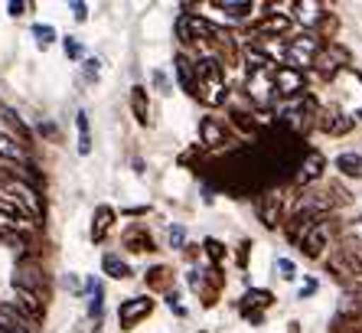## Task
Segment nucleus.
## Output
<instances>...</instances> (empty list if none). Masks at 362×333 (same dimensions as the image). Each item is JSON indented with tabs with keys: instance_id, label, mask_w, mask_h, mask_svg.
I'll return each mask as SVG.
<instances>
[{
	"instance_id": "obj_1",
	"label": "nucleus",
	"mask_w": 362,
	"mask_h": 333,
	"mask_svg": "<svg viewBox=\"0 0 362 333\" xmlns=\"http://www.w3.org/2000/svg\"><path fill=\"white\" fill-rule=\"evenodd\" d=\"M196 98L206 102L209 108H219L228 98V86H226V66L216 56H202L196 59Z\"/></svg>"
},
{
	"instance_id": "obj_26",
	"label": "nucleus",
	"mask_w": 362,
	"mask_h": 333,
	"mask_svg": "<svg viewBox=\"0 0 362 333\" xmlns=\"http://www.w3.org/2000/svg\"><path fill=\"white\" fill-rule=\"evenodd\" d=\"M337 170L343 177H362V154H339L337 157Z\"/></svg>"
},
{
	"instance_id": "obj_24",
	"label": "nucleus",
	"mask_w": 362,
	"mask_h": 333,
	"mask_svg": "<svg viewBox=\"0 0 362 333\" xmlns=\"http://www.w3.org/2000/svg\"><path fill=\"white\" fill-rule=\"evenodd\" d=\"M101 271L108 274V278H115V281H124V278H131V265H127L121 255H115V252H108V255L101 258Z\"/></svg>"
},
{
	"instance_id": "obj_22",
	"label": "nucleus",
	"mask_w": 362,
	"mask_h": 333,
	"mask_svg": "<svg viewBox=\"0 0 362 333\" xmlns=\"http://www.w3.org/2000/svg\"><path fill=\"white\" fill-rule=\"evenodd\" d=\"M199 137H202V144H209V147L226 144V124H219L216 118H202L199 121Z\"/></svg>"
},
{
	"instance_id": "obj_11",
	"label": "nucleus",
	"mask_w": 362,
	"mask_h": 333,
	"mask_svg": "<svg viewBox=\"0 0 362 333\" xmlns=\"http://www.w3.org/2000/svg\"><path fill=\"white\" fill-rule=\"evenodd\" d=\"M327 242H329V222L327 219H317L310 229H307V235L300 239V252L307 258H320L323 248H327Z\"/></svg>"
},
{
	"instance_id": "obj_27",
	"label": "nucleus",
	"mask_w": 362,
	"mask_h": 333,
	"mask_svg": "<svg viewBox=\"0 0 362 333\" xmlns=\"http://www.w3.org/2000/svg\"><path fill=\"white\" fill-rule=\"evenodd\" d=\"M76 128H78V154H88L92 151V134H88V115L85 111L76 115Z\"/></svg>"
},
{
	"instance_id": "obj_8",
	"label": "nucleus",
	"mask_w": 362,
	"mask_h": 333,
	"mask_svg": "<svg viewBox=\"0 0 362 333\" xmlns=\"http://www.w3.org/2000/svg\"><path fill=\"white\" fill-rule=\"evenodd\" d=\"M303 88H307L303 72H297V69H291V66H274V95L303 98Z\"/></svg>"
},
{
	"instance_id": "obj_33",
	"label": "nucleus",
	"mask_w": 362,
	"mask_h": 333,
	"mask_svg": "<svg viewBox=\"0 0 362 333\" xmlns=\"http://www.w3.org/2000/svg\"><path fill=\"white\" fill-rule=\"evenodd\" d=\"M177 36H180V43H183V46L193 43V36H189V26H186V13L177 20Z\"/></svg>"
},
{
	"instance_id": "obj_19",
	"label": "nucleus",
	"mask_w": 362,
	"mask_h": 333,
	"mask_svg": "<svg viewBox=\"0 0 362 333\" xmlns=\"http://www.w3.org/2000/svg\"><path fill=\"white\" fill-rule=\"evenodd\" d=\"M294 10H297V20L303 23V30H317L320 26V20L327 17L323 13V4H317V0H303V4H294Z\"/></svg>"
},
{
	"instance_id": "obj_6",
	"label": "nucleus",
	"mask_w": 362,
	"mask_h": 333,
	"mask_svg": "<svg viewBox=\"0 0 362 333\" xmlns=\"http://www.w3.org/2000/svg\"><path fill=\"white\" fill-rule=\"evenodd\" d=\"M151 314H153V300L147 294L144 298H127V300H121V308H118V324H121V330H134Z\"/></svg>"
},
{
	"instance_id": "obj_17",
	"label": "nucleus",
	"mask_w": 362,
	"mask_h": 333,
	"mask_svg": "<svg viewBox=\"0 0 362 333\" xmlns=\"http://www.w3.org/2000/svg\"><path fill=\"white\" fill-rule=\"evenodd\" d=\"M252 30L258 36H271V40H274V36H284L287 30H291V17H287V13H268V17L258 20Z\"/></svg>"
},
{
	"instance_id": "obj_9",
	"label": "nucleus",
	"mask_w": 362,
	"mask_h": 333,
	"mask_svg": "<svg viewBox=\"0 0 362 333\" xmlns=\"http://www.w3.org/2000/svg\"><path fill=\"white\" fill-rule=\"evenodd\" d=\"M245 88H248V98H255L258 105H271V98H278V95H274V69L248 72Z\"/></svg>"
},
{
	"instance_id": "obj_43",
	"label": "nucleus",
	"mask_w": 362,
	"mask_h": 333,
	"mask_svg": "<svg viewBox=\"0 0 362 333\" xmlns=\"http://www.w3.org/2000/svg\"><path fill=\"white\" fill-rule=\"evenodd\" d=\"M0 333H7V327H4V324H0Z\"/></svg>"
},
{
	"instance_id": "obj_7",
	"label": "nucleus",
	"mask_w": 362,
	"mask_h": 333,
	"mask_svg": "<svg viewBox=\"0 0 362 333\" xmlns=\"http://www.w3.org/2000/svg\"><path fill=\"white\" fill-rule=\"evenodd\" d=\"M339 258L346 262V268H349V271H359V274H362V222H353V226H346Z\"/></svg>"
},
{
	"instance_id": "obj_30",
	"label": "nucleus",
	"mask_w": 362,
	"mask_h": 333,
	"mask_svg": "<svg viewBox=\"0 0 362 333\" xmlns=\"http://www.w3.org/2000/svg\"><path fill=\"white\" fill-rule=\"evenodd\" d=\"M245 300H248V304H258V308H268L274 298H271L268 291H248V294H245Z\"/></svg>"
},
{
	"instance_id": "obj_23",
	"label": "nucleus",
	"mask_w": 362,
	"mask_h": 333,
	"mask_svg": "<svg viewBox=\"0 0 362 333\" xmlns=\"http://www.w3.org/2000/svg\"><path fill=\"white\" fill-rule=\"evenodd\" d=\"M131 111H134L137 124H151V102H147V88L144 86L131 88Z\"/></svg>"
},
{
	"instance_id": "obj_12",
	"label": "nucleus",
	"mask_w": 362,
	"mask_h": 333,
	"mask_svg": "<svg viewBox=\"0 0 362 333\" xmlns=\"http://www.w3.org/2000/svg\"><path fill=\"white\" fill-rule=\"evenodd\" d=\"M0 124H7L10 128V137H17L20 144H30V141H33V134H30V128H26V121L20 118L17 111L10 108L7 102H4V98H0Z\"/></svg>"
},
{
	"instance_id": "obj_21",
	"label": "nucleus",
	"mask_w": 362,
	"mask_h": 333,
	"mask_svg": "<svg viewBox=\"0 0 362 333\" xmlns=\"http://www.w3.org/2000/svg\"><path fill=\"white\" fill-rule=\"evenodd\" d=\"M0 324L7 327V333H33L30 320H26V317L20 314L13 304H4V308H0Z\"/></svg>"
},
{
	"instance_id": "obj_28",
	"label": "nucleus",
	"mask_w": 362,
	"mask_h": 333,
	"mask_svg": "<svg viewBox=\"0 0 362 333\" xmlns=\"http://www.w3.org/2000/svg\"><path fill=\"white\" fill-rule=\"evenodd\" d=\"M212 7L226 10V13H232V17H245V13H252V10H255V4H232V0H216Z\"/></svg>"
},
{
	"instance_id": "obj_37",
	"label": "nucleus",
	"mask_w": 362,
	"mask_h": 333,
	"mask_svg": "<svg viewBox=\"0 0 362 333\" xmlns=\"http://www.w3.org/2000/svg\"><path fill=\"white\" fill-rule=\"evenodd\" d=\"M206 252H209L212 262H219V258H222V245L216 239H206Z\"/></svg>"
},
{
	"instance_id": "obj_5",
	"label": "nucleus",
	"mask_w": 362,
	"mask_h": 333,
	"mask_svg": "<svg viewBox=\"0 0 362 333\" xmlns=\"http://www.w3.org/2000/svg\"><path fill=\"white\" fill-rule=\"evenodd\" d=\"M323 49V43H320V36L317 33H300V36H294L291 43L284 46V66H291V69H297V72H303V69H310L313 66V59H317V52Z\"/></svg>"
},
{
	"instance_id": "obj_40",
	"label": "nucleus",
	"mask_w": 362,
	"mask_h": 333,
	"mask_svg": "<svg viewBox=\"0 0 362 333\" xmlns=\"http://www.w3.org/2000/svg\"><path fill=\"white\" fill-rule=\"evenodd\" d=\"M98 66H101L98 59H88V62H85V72H88L92 78H98Z\"/></svg>"
},
{
	"instance_id": "obj_32",
	"label": "nucleus",
	"mask_w": 362,
	"mask_h": 333,
	"mask_svg": "<svg viewBox=\"0 0 362 333\" xmlns=\"http://www.w3.org/2000/svg\"><path fill=\"white\" fill-rule=\"evenodd\" d=\"M62 46H66L69 59H82V43H78L76 36H66V40H62Z\"/></svg>"
},
{
	"instance_id": "obj_4",
	"label": "nucleus",
	"mask_w": 362,
	"mask_h": 333,
	"mask_svg": "<svg viewBox=\"0 0 362 333\" xmlns=\"http://www.w3.org/2000/svg\"><path fill=\"white\" fill-rule=\"evenodd\" d=\"M36 232V222L30 219V216L20 209V206H13L7 197H0V239H26L30 242V235Z\"/></svg>"
},
{
	"instance_id": "obj_42",
	"label": "nucleus",
	"mask_w": 362,
	"mask_h": 333,
	"mask_svg": "<svg viewBox=\"0 0 362 333\" xmlns=\"http://www.w3.org/2000/svg\"><path fill=\"white\" fill-rule=\"evenodd\" d=\"M291 333H300V330H297V324H291Z\"/></svg>"
},
{
	"instance_id": "obj_38",
	"label": "nucleus",
	"mask_w": 362,
	"mask_h": 333,
	"mask_svg": "<svg viewBox=\"0 0 362 333\" xmlns=\"http://www.w3.org/2000/svg\"><path fill=\"white\" fill-rule=\"evenodd\" d=\"M69 7H72V13H76V20H78V23H82V20L88 17V7H85L82 0H72V4H69Z\"/></svg>"
},
{
	"instance_id": "obj_14",
	"label": "nucleus",
	"mask_w": 362,
	"mask_h": 333,
	"mask_svg": "<svg viewBox=\"0 0 362 333\" xmlns=\"http://www.w3.org/2000/svg\"><path fill=\"white\" fill-rule=\"evenodd\" d=\"M0 157H4L7 163H13V167H33V163H30V154H26V147L20 144L17 137L4 134V131H0Z\"/></svg>"
},
{
	"instance_id": "obj_35",
	"label": "nucleus",
	"mask_w": 362,
	"mask_h": 333,
	"mask_svg": "<svg viewBox=\"0 0 362 333\" xmlns=\"http://www.w3.org/2000/svg\"><path fill=\"white\" fill-rule=\"evenodd\" d=\"M170 245H173V248H183L186 245V232L180 229V226H173V229H170Z\"/></svg>"
},
{
	"instance_id": "obj_10",
	"label": "nucleus",
	"mask_w": 362,
	"mask_h": 333,
	"mask_svg": "<svg viewBox=\"0 0 362 333\" xmlns=\"http://www.w3.org/2000/svg\"><path fill=\"white\" fill-rule=\"evenodd\" d=\"M313 66L320 69V76H323V78H333L343 66H349V52H346L339 43H333V40H329V46H323V49L317 52Z\"/></svg>"
},
{
	"instance_id": "obj_18",
	"label": "nucleus",
	"mask_w": 362,
	"mask_h": 333,
	"mask_svg": "<svg viewBox=\"0 0 362 333\" xmlns=\"http://www.w3.org/2000/svg\"><path fill=\"white\" fill-rule=\"evenodd\" d=\"M173 69H177V78H180V86H183V92L196 98V62L186 59V52H177L173 56Z\"/></svg>"
},
{
	"instance_id": "obj_31",
	"label": "nucleus",
	"mask_w": 362,
	"mask_h": 333,
	"mask_svg": "<svg viewBox=\"0 0 362 333\" xmlns=\"http://www.w3.org/2000/svg\"><path fill=\"white\" fill-rule=\"evenodd\" d=\"M101 298H105V291H101V284H95L92 288V304H88V314H92L95 320L101 317Z\"/></svg>"
},
{
	"instance_id": "obj_36",
	"label": "nucleus",
	"mask_w": 362,
	"mask_h": 333,
	"mask_svg": "<svg viewBox=\"0 0 362 333\" xmlns=\"http://www.w3.org/2000/svg\"><path fill=\"white\" fill-rule=\"evenodd\" d=\"M278 271H281V278H284V281H291V278H294V262L278 258Z\"/></svg>"
},
{
	"instance_id": "obj_29",
	"label": "nucleus",
	"mask_w": 362,
	"mask_h": 333,
	"mask_svg": "<svg viewBox=\"0 0 362 333\" xmlns=\"http://www.w3.org/2000/svg\"><path fill=\"white\" fill-rule=\"evenodd\" d=\"M33 36H36V43H40L42 49L56 43V30H52L49 23H36V26H33Z\"/></svg>"
},
{
	"instance_id": "obj_3",
	"label": "nucleus",
	"mask_w": 362,
	"mask_h": 333,
	"mask_svg": "<svg viewBox=\"0 0 362 333\" xmlns=\"http://www.w3.org/2000/svg\"><path fill=\"white\" fill-rule=\"evenodd\" d=\"M13 291H26V294L46 300L49 278H46V271H42V265L36 258H20L17 262V268H13Z\"/></svg>"
},
{
	"instance_id": "obj_20",
	"label": "nucleus",
	"mask_w": 362,
	"mask_h": 333,
	"mask_svg": "<svg viewBox=\"0 0 362 333\" xmlns=\"http://www.w3.org/2000/svg\"><path fill=\"white\" fill-rule=\"evenodd\" d=\"M111 226H115V209L111 206H98L92 219V242H105L108 239Z\"/></svg>"
},
{
	"instance_id": "obj_25",
	"label": "nucleus",
	"mask_w": 362,
	"mask_h": 333,
	"mask_svg": "<svg viewBox=\"0 0 362 333\" xmlns=\"http://www.w3.org/2000/svg\"><path fill=\"white\" fill-rule=\"evenodd\" d=\"M124 245L131 248V252H153V239L147 235V229H141V226H134V229L127 232Z\"/></svg>"
},
{
	"instance_id": "obj_41",
	"label": "nucleus",
	"mask_w": 362,
	"mask_h": 333,
	"mask_svg": "<svg viewBox=\"0 0 362 333\" xmlns=\"http://www.w3.org/2000/svg\"><path fill=\"white\" fill-rule=\"evenodd\" d=\"M313 291H317V281H307V284L300 288V300H303V298H310Z\"/></svg>"
},
{
	"instance_id": "obj_13",
	"label": "nucleus",
	"mask_w": 362,
	"mask_h": 333,
	"mask_svg": "<svg viewBox=\"0 0 362 333\" xmlns=\"http://www.w3.org/2000/svg\"><path fill=\"white\" fill-rule=\"evenodd\" d=\"M323 167H327V160H323L320 151H303V160H300V167H297V180L307 187V183L323 177Z\"/></svg>"
},
{
	"instance_id": "obj_16",
	"label": "nucleus",
	"mask_w": 362,
	"mask_h": 333,
	"mask_svg": "<svg viewBox=\"0 0 362 333\" xmlns=\"http://www.w3.org/2000/svg\"><path fill=\"white\" fill-rule=\"evenodd\" d=\"M320 131H327V134H346V131H353V118L333 105V108H327L320 115Z\"/></svg>"
},
{
	"instance_id": "obj_15",
	"label": "nucleus",
	"mask_w": 362,
	"mask_h": 333,
	"mask_svg": "<svg viewBox=\"0 0 362 333\" xmlns=\"http://www.w3.org/2000/svg\"><path fill=\"white\" fill-rule=\"evenodd\" d=\"M255 213H258V219H262L268 229H278L281 226V199L264 193V197L255 199Z\"/></svg>"
},
{
	"instance_id": "obj_39",
	"label": "nucleus",
	"mask_w": 362,
	"mask_h": 333,
	"mask_svg": "<svg viewBox=\"0 0 362 333\" xmlns=\"http://www.w3.org/2000/svg\"><path fill=\"white\" fill-rule=\"evenodd\" d=\"M7 10H10V13H13V17H20L23 10H30V4H23V0H10V4H7Z\"/></svg>"
},
{
	"instance_id": "obj_2",
	"label": "nucleus",
	"mask_w": 362,
	"mask_h": 333,
	"mask_svg": "<svg viewBox=\"0 0 362 333\" xmlns=\"http://www.w3.org/2000/svg\"><path fill=\"white\" fill-rule=\"evenodd\" d=\"M0 197H7L13 206H20L30 219H40L42 216V199H40V189L33 187V183H26V180L20 177H10V173H4L0 177Z\"/></svg>"
},
{
	"instance_id": "obj_34",
	"label": "nucleus",
	"mask_w": 362,
	"mask_h": 333,
	"mask_svg": "<svg viewBox=\"0 0 362 333\" xmlns=\"http://www.w3.org/2000/svg\"><path fill=\"white\" fill-rule=\"evenodd\" d=\"M147 281H151V288H163L167 284V268H153Z\"/></svg>"
}]
</instances>
